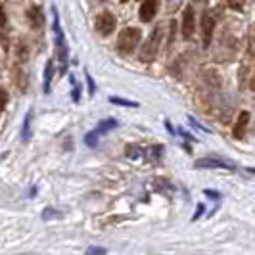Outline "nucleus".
Listing matches in <instances>:
<instances>
[{
    "mask_svg": "<svg viewBox=\"0 0 255 255\" xmlns=\"http://www.w3.org/2000/svg\"><path fill=\"white\" fill-rule=\"evenodd\" d=\"M6 25V13H4V10H2V6H0V27Z\"/></svg>",
    "mask_w": 255,
    "mask_h": 255,
    "instance_id": "nucleus-22",
    "label": "nucleus"
},
{
    "mask_svg": "<svg viewBox=\"0 0 255 255\" xmlns=\"http://www.w3.org/2000/svg\"><path fill=\"white\" fill-rule=\"evenodd\" d=\"M157 6H159V0H142L140 12H138L142 23H150L152 21L155 12H157Z\"/></svg>",
    "mask_w": 255,
    "mask_h": 255,
    "instance_id": "nucleus-6",
    "label": "nucleus"
},
{
    "mask_svg": "<svg viewBox=\"0 0 255 255\" xmlns=\"http://www.w3.org/2000/svg\"><path fill=\"white\" fill-rule=\"evenodd\" d=\"M196 169H227V171H234L236 165L229 159H223V157H202V159L196 161Z\"/></svg>",
    "mask_w": 255,
    "mask_h": 255,
    "instance_id": "nucleus-4",
    "label": "nucleus"
},
{
    "mask_svg": "<svg viewBox=\"0 0 255 255\" xmlns=\"http://www.w3.org/2000/svg\"><path fill=\"white\" fill-rule=\"evenodd\" d=\"M21 138H23V142H29V138H31V114H27L25 121H23V130H21Z\"/></svg>",
    "mask_w": 255,
    "mask_h": 255,
    "instance_id": "nucleus-12",
    "label": "nucleus"
},
{
    "mask_svg": "<svg viewBox=\"0 0 255 255\" xmlns=\"http://www.w3.org/2000/svg\"><path fill=\"white\" fill-rule=\"evenodd\" d=\"M194 29H196V15H194V8L186 6L184 13H182V37L190 38L194 35Z\"/></svg>",
    "mask_w": 255,
    "mask_h": 255,
    "instance_id": "nucleus-5",
    "label": "nucleus"
},
{
    "mask_svg": "<svg viewBox=\"0 0 255 255\" xmlns=\"http://www.w3.org/2000/svg\"><path fill=\"white\" fill-rule=\"evenodd\" d=\"M142 33L140 29L136 27H127L119 33V38H117V50L121 54H132L136 50V46L140 44Z\"/></svg>",
    "mask_w": 255,
    "mask_h": 255,
    "instance_id": "nucleus-1",
    "label": "nucleus"
},
{
    "mask_svg": "<svg viewBox=\"0 0 255 255\" xmlns=\"http://www.w3.org/2000/svg\"><path fill=\"white\" fill-rule=\"evenodd\" d=\"M117 27V19L112 12H102L98 17H96V31L102 35V37H108L112 35Z\"/></svg>",
    "mask_w": 255,
    "mask_h": 255,
    "instance_id": "nucleus-3",
    "label": "nucleus"
},
{
    "mask_svg": "<svg viewBox=\"0 0 255 255\" xmlns=\"http://www.w3.org/2000/svg\"><path fill=\"white\" fill-rule=\"evenodd\" d=\"M246 171H248V173H252V175H255V169H254V167H248Z\"/></svg>",
    "mask_w": 255,
    "mask_h": 255,
    "instance_id": "nucleus-23",
    "label": "nucleus"
},
{
    "mask_svg": "<svg viewBox=\"0 0 255 255\" xmlns=\"http://www.w3.org/2000/svg\"><path fill=\"white\" fill-rule=\"evenodd\" d=\"M29 19H31V23L35 27H40L42 23H44V15H42V10L40 8H31L29 10Z\"/></svg>",
    "mask_w": 255,
    "mask_h": 255,
    "instance_id": "nucleus-9",
    "label": "nucleus"
},
{
    "mask_svg": "<svg viewBox=\"0 0 255 255\" xmlns=\"http://www.w3.org/2000/svg\"><path fill=\"white\" fill-rule=\"evenodd\" d=\"M229 6L232 10H242V0H229Z\"/></svg>",
    "mask_w": 255,
    "mask_h": 255,
    "instance_id": "nucleus-19",
    "label": "nucleus"
},
{
    "mask_svg": "<svg viewBox=\"0 0 255 255\" xmlns=\"http://www.w3.org/2000/svg\"><path fill=\"white\" fill-rule=\"evenodd\" d=\"M50 79H52V62H48L46 69H44V92L46 94L50 92Z\"/></svg>",
    "mask_w": 255,
    "mask_h": 255,
    "instance_id": "nucleus-13",
    "label": "nucleus"
},
{
    "mask_svg": "<svg viewBox=\"0 0 255 255\" xmlns=\"http://www.w3.org/2000/svg\"><path fill=\"white\" fill-rule=\"evenodd\" d=\"M204 194L207 196V198H211V200H219V198H221V194L215 190H204Z\"/></svg>",
    "mask_w": 255,
    "mask_h": 255,
    "instance_id": "nucleus-21",
    "label": "nucleus"
},
{
    "mask_svg": "<svg viewBox=\"0 0 255 255\" xmlns=\"http://www.w3.org/2000/svg\"><path fill=\"white\" fill-rule=\"evenodd\" d=\"M159 46H161V29L155 27L152 33H150V37L146 38V42L142 44L140 62H146V64L153 62V58H155L157 52H159Z\"/></svg>",
    "mask_w": 255,
    "mask_h": 255,
    "instance_id": "nucleus-2",
    "label": "nucleus"
},
{
    "mask_svg": "<svg viewBox=\"0 0 255 255\" xmlns=\"http://www.w3.org/2000/svg\"><path fill=\"white\" fill-rule=\"evenodd\" d=\"M202 213H204V204H198V209H196V213H194L192 221H198V219L202 217Z\"/></svg>",
    "mask_w": 255,
    "mask_h": 255,
    "instance_id": "nucleus-20",
    "label": "nucleus"
},
{
    "mask_svg": "<svg viewBox=\"0 0 255 255\" xmlns=\"http://www.w3.org/2000/svg\"><path fill=\"white\" fill-rule=\"evenodd\" d=\"M252 89L255 90V75H254V79H252Z\"/></svg>",
    "mask_w": 255,
    "mask_h": 255,
    "instance_id": "nucleus-24",
    "label": "nucleus"
},
{
    "mask_svg": "<svg viewBox=\"0 0 255 255\" xmlns=\"http://www.w3.org/2000/svg\"><path fill=\"white\" fill-rule=\"evenodd\" d=\"M85 255H108V250L102 246H90L89 250L85 252Z\"/></svg>",
    "mask_w": 255,
    "mask_h": 255,
    "instance_id": "nucleus-14",
    "label": "nucleus"
},
{
    "mask_svg": "<svg viewBox=\"0 0 255 255\" xmlns=\"http://www.w3.org/2000/svg\"><path fill=\"white\" fill-rule=\"evenodd\" d=\"M117 127V121L115 119H104L98 123V127H96V132L98 134H104V132H108V130H112V128Z\"/></svg>",
    "mask_w": 255,
    "mask_h": 255,
    "instance_id": "nucleus-10",
    "label": "nucleus"
},
{
    "mask_svg": "<svg viewBox=\"0 0 255 255\" xmlns=\"http://www.w3.org/2000/svg\"><path fill=\"white\" fill-rule=\"evenodd\" d=\"M125 153H127L130 159H136L138 155L142 153V150L138 148V146H134V144H130V146H127V150H125Z\"/></svg>",
    "mask_w": 255,
    "mask_h": 255,
    "instance_id": "nucleus-15",
    "label": "nucleus"
},
{
    "mask_svg": "<svg viewBox=\"0 0 255 255\" xmlns=\"http://www.w3.org/2000/svg\"><path fill=\"white\" fill-rule=\"evenodd\" d=\"M121 2H127V0H121Z\"/></svg>",
    "mask_w": 255,
    "mask_h": 255,
    "instance_id": "nucleus-25",
    "label": "nucleus"
},
{
    "mask_svg": "<svg viewBox=\"0 0 255 255\" xmlns=\"http://www.w3.org/2000/svg\"><path fill=\"white\" fill-rule=\"evenodd\" d=\"M40 217H42V221L58 219V217H62V211H58V209H54V207H46V209L40 213Z\"/></svg>",
    "mask_w": 255,
    "mask_h": 255,
    "instance_id": "nucleus-11",
    "label": "nucleus"
},
{
    "mask_svg": "<svg viewBox=\"0 0 255 255\" xmlns=\"http://www.w3.org/2000/svg\"><path fill=\"white\" fill-rule=\"evenodd\" d=\"M213 29H215V21L209 13H204L202 17V33H204V46L207 48L211 44V37H213Z\"/></svg>",
    "mask_w": 255,
    "mask_h": 255,
    "instance_id": "nucleus-7",
    "label": "nucleus"
},
{
    "mask_svg": "<svg viewBox=\"0 0 255 255\" xmlns=\"http://www.w3.org/2000/svg\"><path fill=\"white\" fill-rule=\"evenodd\" d=\"M248 123H250V114H248V112H242V114L238 115L236 125H234V130H232L234 138H242L244 132H246V127H248Z\"/></svg>",
    "mask_w": 255,
    "mask_h": 255,
    "instance_id": "nucleus-8",
    "label": "nucleus"
},
{
    "mask_svg": "<svg viewBox=\"0 0 255 255\" xmlns=\"http://www.w3.org/2000/svg\"><path fill=\"white\" fill-rule=\"evenodd\" d=\"M110 102L112 104H119V106H132V108H134V106H136V104L134 102H128V100H121V98H110Z\"/></svg>",
    "mask_w": 255,
    "mask_h": 255,
    "instance_id": "nucleus-18",
    "label": "nucleus"
},
{
    "mask_svg": "<svg viewBox=\"0 0 255 255\" xmlns=\"http://www.w3.org/2000/svg\"><path fill=\"white\" fill-rule=\"evenodd\" d=\"M85 144L90 146V148H94V146L98 144V132H96V130H94V132H89V134L85 136Z\"/></svg>",
    "mask_w": 255,
    "mask_h": 255,
    "instance_id": "nucleus-16",
    "label": "nucleus"
},
{
    "mask_svg": "<svg viewBox=\"0 0 255 255\" xmlns=\"http://www.w3.org/2000/svg\"><path fill=\"white\" fill-rule=\"evenodd\" d=\"M6 104H8V92L0 87V115H2V112H4Z\"/></svg>",
    "mask_w": 255,
    "mask_h": 255,
    "instance_id": "nucleus-17",
    "label": "nucleus"
}]
</instances>
